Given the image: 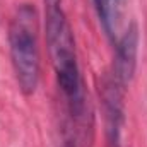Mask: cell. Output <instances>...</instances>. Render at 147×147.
I'll return each mask as SVG.
<instances>
[{
  "instance_id": "4",
  "label": "cell",
  "mask_w": 147,
  "mask_h": 147,
  "mask_svg": "<svg viewBox=\"0 0 147 147\" xmlns=\"http://www.w3.org/2000/svg\"><path fill=\"white\" fill-rule=\"evenodd\" d=\"M98 17L110 38H115L123 10V0H94Z\"/></svg>"
},
{
  "instance_id": "3",
  "label": "cell",
  "mask_w": 147,
  "mask_h": 147,
  "mask_svg": "<svg viewBox=\"0 0 147 147\" xmlns=\"http://www.w3.org/2000/svg\"><path fill=\"white\" fill-rule=\"evenodd\" d=\"M137 53H139V29L135 24H130L116 43V57L113 70L110 74L111 79L123 89H127V86L134 77L137 65Z\"/></svg>"
},
{
  "instance_id": "2",
  "label": "cell",
  "mask_w": 147,
  "mask_h": 147,
  "mask_svg": "<svg viewBox=\"0 0 147 147\" xmlns=\"http://www.w3.org/2000/svg\"><path fill=\"white\" fill-rule=\"evenodd\" d=\"M9 50L17 86L24 96L34 94L39 82L41 62L38 43V14L34 5L22 3L9 24Z\"/></svg>"
},
{
  "instance_id": "1",
  "label": "cell",
  "mask_w": 147,
  "mask_h": 147,
  "mask_svg": "<svg viewBox=\"0 0 147 147\" xmlns=\"http://www.w3.org/2000/svg\"><path fill=\"white\" fill-rule=\"evenodd\" d=\"M45 2V34L51 65L55 70L57 84L63 92L70 115L79 125H86V96L82 89V79L77 63L75 41L63 10L62 0H43Z\"/></svg>"
}]
</instances>
